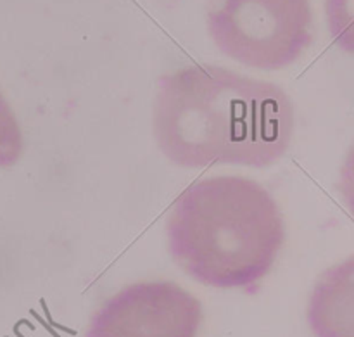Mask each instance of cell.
I'll use <instances>...</instances> for the list:
<instances>
[{
  "mask_svg": "<svg viewBox=\"0 0 354 337\" xmlns=\"http://www.w3.org/2000/svg\"><path fill=\"white\" fill-rule=\"evenodd\" d=\"M294 128L289 93L268 80L218 64H190L158 80L152 134L178 168H268L287 154Z\"/></svg>",
  "mask_w": 354,
  "mask_h": 337,
  "instance_id": "cell-1",
  "label": "cell"
},
{
  "mask_svg": "<svg viewBox=\"0 0 354 337\" xmlns=\"http://www.w3.org/2000/svg\"><path fill=\"white\" fill-rule=\"evenodd\" d=\"M286 220L273 194L239 175L201 179L175 199L166 220L173 262L196 282L251 289L277 263Z\"/></svg>",
  "mask_w": 354,
  "mask_h": 337,
  "instance_id": "cell-2",
  "label": "cell"
},
{
  "mask_svg": "<svg viewBox=\"0 0 354 337\" xmlns=\"http://www.w3.org/2000/svg\"><path fill=\"white\" fill-rule=\"evenodd\" d=\"M206 24L221 54L263 71L292 66L313 42L310 0H209Z\"/></svg>",
  "mask_w": 354,
  "mask_h": 337,
  "instance_id": "cell-3",
  "label": "cell"
},
{
  "mask_svg": "<svg viewBox=\"0 0 354 337\" xmlns=\"http://www.w3.org/2000/svg\"><path fill=\"white\" fill-rule=\"evenodd\" d=\"M203 318V303L178 284L135 282L92 315L85 337H197Z\"/></svg>",
  "mask_w": 354,
  "mask_h": 337,
  "instance_id": "cell-4",
  "label": "cell"
},
{
  "mask_svg": "<svg viewBox=\"0 0 354 337\" xmlns=\"http://www.w3.org/2000/svg\"><path fill=\"white\" fill-rule=\"evenodd\" d=\"M306 320L315 337H354V255L318 277Z\"/></svg>",
  "mask_w": 354,
  "mask_h": 337,
  "instance_id": "cell-5",
  "label": "cell"
},
{
  "mask_svg": "<svg viewBox=\"0 0 354 337\" xmlns=\"http://www.w3.org/2000/svg\"><path fill=\"white\" fill-rule=\"evenodd\" d=\"M24 152V135L16 113L0 90V170L12 168Z\"/></svg>",
  "mask_w": 354,
  "mask_h": 337,
  "instance_id": "cell-6",
  "label": "cell"
},
{
  "mask_svg": "<svg viewBox=\"0 0 354 337\" xmlns=\"http://www.w3.org/2000/svg\"><path fill=\"white\" fill-rule=\"evenodd\" d=\"M325 17L335 45L354 54V0H325Z\"/></svg>",
  "mask_w": 354,
  "mask_h": 337,
  "instance_id": "cell-7",
  "label": "cell"
},
{
  "mask_svg": "<svg viewBox=\"0 0 354 337\" xmlns=\"http://www.w3.org/2000/svg\"><path fill=\"white\" fill-rule=\"evenodd\" d=\"M339 190H341L342 201L346 208L354 218V142L346 152L344 163L341 166V175H339Z\"/></svg>",
  "mask_w": 354,
  "mask_h": 337,
  "instance_id": "cell-8",
  "label": "cell"
}]
</instances>
